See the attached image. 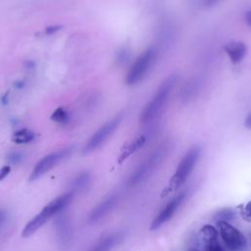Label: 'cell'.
Listing matches in <instances>:
<instances>
[{"mask_svg":"<svg viewBox=\"0 0 251 251\" xmlns=\"http://www.w3.org/2000/svg\"><path fill=\"white\" fill-rule=\"evenodd\" d=\"M73 197V192H67L50 201L35 217H33L25 226L22 231V236L28 237L37 231L50 218L62 212L72 202Z\"/></svg>","mask_w":251,"mask_h":251,"instance_id":"obj_1","label":"cell"},{"mask_svg":"<svg viewBox=\"0 0 251 251\" xmlns=\"http://www.w3.org/2000/svg\"><path fill=\"white\" fill-rule=\"evenodd\" d=\"M176 82V76L171 75L167 77L158 87L152 99L145 105L140 115V122L142 124H148L153 121L163 110L166 105L169 96L174 89Z\"/></svg>","mask_w":251,"mask_h":251,"instance_id":"obj_2","label":"cell"},{"mask_svg":"<svg viewBox=\"0 0 251 251\" xmlns=\"http://www.w3.org/2000/svg\"><path fill=\"white\" fill-rule=\"evenodd\" d=\"M200 148L198 146H193L184 154L182 159L179 161L175 174L172 176L170 179V190H176L179 188L187 180L195 165L197 164V161L200 157Z\"/></svg>","mask_w":251,"mask_h":251,"instance_id":"obj_3","label":"cell"},{"mask_svg":"<svg viewBox=\"0 0 251 251\" xmlns=\"http://www.w3.org/2000/svg\"><path fill=\"white\" fill-rule=\"evenodd\" d=\"M157 57V50L154 47L146 49L131 65L126 76V82L128 85H134L144 78L153 66Z\"/></svg>","mask_w":251,"mask_h":251,"instance_id":"obj_4","label":"cell"},{"mask_svg":"<svg viewBox=\"0 0 251 251\" xmlns=\"http://www.w3.org/2000/svg\"><path fill=\"white\" fill-rule=\"evenodd\" d=\"M164 155V147H159L154 152H152L128 177L127 185L130 187L135 186L141 181H143L145 178H147L151 175V173L156 169V167L161 163Z\"/></svg>","mask_w":251,"mask_h":251,"instance_id":"obj_5","label":"cell"},{"mask_svg":"<svg viewBox=\"0 0 251 251\" xmlns=\"http://www.w3.org/2000/svg\"><path fill=\"white\" fill-rule=\"evenodd\" d=\"M73 146H68L65 148H62L60 150H57L55 152L49 153L48 155L41 158L36 165L34 166L33 170L30 173L29 180H35L39 178L41 176L46 174L48 171L56 167L58 164H60L63 160L68 158L73 153Z\"/></svg>","mask_w":251,"mask_h":251,"instance_id":"obj_6","label":"cell"},{"mask_svg":"<svg viewBox=\"0 0 251 251\" xmlns=\"http://www.w3.org/2000/svg\"><path fill=\"white\" fill-rule=\"evenodd\" d=\"M220 237L229 251H242L247 246L244 234L228 222H217Z\"/></svg>","mask_w":251,"mask_h":251,"instance_id":"obj_7","label":"cell"},{"mask_svg":"<svg viewBox=\"0 0 251 251\" xmlns=\"http://www.w3.org/2000/svg\"><path fill=\"white\" fill-rule=\"evenodd\" d=\"M122 119V115H117L116 117L108 121L106 124H104L98 130H96L85 143L82 150L83 153L87 154L101 147L108 140V138L115 132V130L121 124Z\"/></svg>","mask_w":251,"mask_h":251,"instance_id":"obj_8","label":"cell"},{"mask_svg":"<svg viewBox=\"0 0 251 251\" xmlns=\"http://www.w3.org/2000/svg\"><path fill=\"white\" fill-rule=\"evenodd\" d=\"M186 196V192H180L177 195H176L174 198H172L165 206L164 208L158 213V215L154 218L150 225V229L155 230L158 229L160 226H162L164 224L169 222L174 215L176 214V210L180 207L182 202L184 201Z\"/></svg>","mask_w":251,"mask_h":251,"instance_id":"obj_9","label":"cell"},{"mask_svg":"<svg viewBox=\"0 0 251 251\" xmlns=\"http://www.w3.org/2000/svg\"><path fill=\"white\" fill-rule=\"evenodd\" d=\"M219 237V231L215 227L211 226H203L200 231V241L203 243V251H225Z\"/></svg>","mask_w":251,"mask_h":251,"instance_id":"obj_10","label":"cell"},{"mask_svg":"<svg viewBox=\"0 0 251 251\" xmlns=\"http://www.w3.org/2000/svg\"><path fill=\"white\" fill-rule=\"evenodd\" d=\"M117 202H118V197L116 195H112L104 199L91 211L88 217L89 222L95 223L103 219L107 214H109L114 209V207L117 205Z\"/></svg>","mask_w":251,"mask_h":251,"instance_id":"obj_11","label":"cell"},{"mask_svg":"<svg viewBox=\"0 0 251 251\" xmlns=\"http://www.w3.org/2000/svg\"><path fill=\"white\" fill-rule=\"evenodd\" d=\"M121 239H122L121 232L110 234L104 237L103 239H101L98 243L92 246L88 251H111L120 243Z\"/></svg>","mask_w":251,"mask_h":251,"instance_id":"obj_12","label":"cell"},{"mask_svg":"<svg viewBox=\"0 0 251 251\" xmlns=\"http://www.w3.org/2000/svg\"><path fill=\"white\" fill-rule=\"evenodd\" d=\"M225 50L232 63H238L244 58L247 47L243 42H230L225 46Z\"/></svg>","mask_w":251,"mask_h":251,"instance_id":"obj_13","label":"cell"},{"mask_svg":"<svg viewBox=\"0 0 251 251\" xmlns=\"http://www.w3.org/2000/svg\"><path fill=\"white\" fill-rule=\"evenodd\" d=\"M145 142H146V137L144 135H141V136L135 138L134 140H132L129 144L126 145L119 156V159H118L119 163L124 162L127 157H129L134 152L139 150L145 144Z\"/></svg>","mask_w":251,"mask_h":251,"instance_id":"obj_14","label":"cell"},{"mask_svg":"<svg viewBox=\"0 0 251 251\" xmlns=\"http://www.w3.org/2000/svg\"><path fill=\"white\" fill-rule=\"evenodd\" d=\"M56 229L61 240L64 241L65 243L68 242L69 237L71 236V227L68 218H66L65 216L58 218L56 221Z\"/></svg>","mask_w":251,"mask_h":251,"instance_id":"obj_15","label":"cell"},{"mask_svg":"<svg viewBox=\"0 0 251 251\" xmlns=\"http://www.w3.org/2000/svg\"><path fill=\"white\" fill-rule=\"evenodd\" d=\"M91 182V176L87 172H82L77 175L72 181L71 186L75 191H83L88 188Z\"/></svg>","mask_w":251,"mask_h":251,"instance_id":"obj_16","label":"cell"},{"mask_svg":"<svg viewBox=\"0 0 251 251\" xmlns=\"http://www.w3.org/2000/svg\"><path fill=\"white\" fill-rule=\"evenodd\" d=\"M34 137H35V135L31 130L23 128V129L16 131L13 134L12 140H13V142L18 143V144H24V143L30 142L32 139H34Z\"/></svg>","mask_w":251,"mask_h":251,"instance_id":"obj_17","label":"cell"},{"mask_svg":"<svg viewBox=\"0 0 251 251\" xmlns=\"http://www.w3.org/2000/svg\"><path fill=\"white\" fill-rule=\"evenodd\" d=\"M235 217V213L231 208H226L219 211L215 215V219L217 222H228Z\"/></svg>","mask_w":251,"mask_h":251,"instance_id":"obj_18","label":"cell"},{"mask_svg":"<svg viewBox=\"0 0 251 251\" xmlns=\"http://www.w3.org/2000/svg\"><path fill=\"white\" fill-rule=\"evenodd\" d=\"M51 119L56 123L64 124V123H67L69 121V114L63 108H58L52 114Z\"/></svg>","mask_w":251,"mask_h":251,"instance_id":"obj_19","label":"cell"},{"mask_svg":"<svg viewBox=\"0 0 251 251\" xmlns=\"http://www.w3.org/2000/svg\"><path fill=\"white\" fill-rule=\"evenodd\" d=\"M22 159H23V154L21 152H13L8 155V161L12 164H17L21 162Z\"/></svg>","mask_w":251,"mask_h":251,"instance_id":"obj_20","label":"cell"},{"mask_svg":"<svg viewBox=\"0 0 251 251\" xmlns=\"http://www.w3.org/2000/svg\"><path fill=\"white\" fill-rule=\"evenodd\" d=\"M61 28V26L59 25H52V26H47L45 29V33L46 34H53L56 31H58Z\"/></svg>","mask_w":251,"mask_h":251,"instance_id":"obj_21","label":"cell"},{"mask_svg":"<svg viewBox=\"0 0 251 251\" xmlns=\"http://www.w3.org/2000/svg\"><path fill=\"white\" fill-rule=\"evenodd\" d=\"M10 170H11L10 166H5V167H3V168L0 170V180L3 179V178L10 173Z\"/></svg>","mask_w":251,"mask_h":251,"instance_id":"obj_22","label":"cell"},{"mask_svg":"<svg viewBox=\"0 0 251 251\" xmlns=\"http://www.w3.org/2000/svg\"><path fill=\"white\" fill-rule=\"evenodd\" d=\"M244 19H245L246 24H247L249 26H251V11L246 12V14H245V16H244Z\"/></svg>","mask_w":251,"mask_h":251,"instance_id":"obj_23","label":"cell"},{"mask_svg":"<svg viewBox=\"0 0 251 251\" xmlns=\"http://www.w3.org/2000/svg\"><path fill=\"white\" fill-rule=\"evenodd\" d=\"M245 213L247 214L248 217L251 218V201L248 202V204L245 206Z\"/></svg>","mask_w":251,"mask_h":251,"instance_id":"obj_24","label":"cell"},{"mask_svg":"<svg viewBox=\"0 0 251 251\" xmlns=\"http://www.w3.org/2000/svg\"><path fill=\"white\" fill-rule=\"evenodd\" d=\"M245 126H246L248 128H251V114L246 118V120H245Z\"/></svg>","mask_w":251,"mask_h":251,"instance_id":"obj_25","label":"cell"},{"mask_svg":"<svg viewBox=\"0 0 251 251\" xmlns=\"http://www.w3.org/2000/svg\"><path fill=\"white\" fill-rule=\"evenodd\" d=\"M5 219H6V214H5V212L0 210V226L3 224V222L5 221Z\"/></svg>","mask_w":251,"mask_h":251,"instance_id":"obj_26","label":"cell"}]
</instances>
